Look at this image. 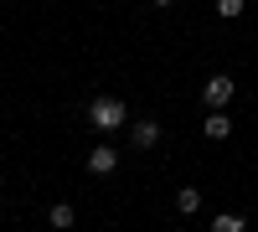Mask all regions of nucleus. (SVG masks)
<instances>
[{"instance_id":"1","label":"nucleus","mask_w":258,"mask_h":232,"mask_svg":"<svg viewBox=\"0 0 258 232\" xmlns=\"http://www.w3.org/2000/svg\"><path fill=\"white\" fill-rule=\"evenodd\" d=\"M88 124H93L98 134L124 129V103H119V98H93V103H88Z\"/></svg>"},{"instance_id":"8","label":"nucleus","mask_w":258,"mask_h":232,"mask_svg":"<svg viewBox=\"0 0 258 232\" xmlns=\"http://www.w3.org/2000/svg\"><path fill=\"white\" fill-rule=\"evenodd\" d=\"M248 222L238 217V212H222V217H212V232H243Z\"/></svg>"},{"instance_id":"9","label":"nucleus","mask_w":258,"mask_h":232,"mask_svg":"<svg viewBox=\"0 0 258 232\" xmlns=\"http://www.w3.org/2000/svg\"><path fill=\"white\" fill-rule=\"evenodd\" d=\"M212 6H217V16H222V21H232V16H243L248 0H212Z\"/></svg>"},{"instance_id":"6","label":"nucleus","mask_w":258,"mask_h":232,"mask_svg":"<svg viewBox=\"0 0 258 232\" xmlns=\"http://www.w3.org/2000/svg\"><path fill=\"white\" fill-rule=\"evenodd\" d=\"M176 212H181V217L202 212V191H197V186H181V196H176Z\"/></svg>"},{"instance_id":"2","label":"nucleus","mask_w":258,"mask_h":232,"mask_svg":"<svg viewBox=\"0 0 258 232\" xmlns=\"http://www.w3.org/2000/svg\"><path fill=\"white\" fill-rule=\"evenodd\" d=\"M232 93H238V83H232L227 72H212V78L202 83V98L212 103V109H227V103H232Z\"/></svg>"},{"instance_id":"7","label":"nucleus","mask_w":258,"mask_h":232,"mask_svg":"<svg viewBox=\"0 0 258 232\" xmlns=\"http://www.w3.org/2000/svg\"><path fill=\"white\" fill-rule=\"evenodd\" d=\"M47 217H52V227H57V232H68V227L78 222V212H73L68 201H52V212H47Z\"/></svg>"},{"instance_id":"5","label":"nucleus","mask_w":258,"mask_h":232,"mask_svg":"<svg viewBox=\"0 0 258 232\" xmlns=\"http://www.w3.org/2000/svg\"><path fill=\"white\" fill-rule=\"evenodd\" d=\"M202 129H207V139H227V134H232V119H227V109H212V119L202 124Z\"/></svg>"},{"instance_id":"4","label":"nucleus","mask_w":258,"mask_h":232,"mask_svg":"<svg viewBox=\"0 0 258 232\" xmlns=\"http://www.w3.org/2000/svg\"><path fill=\"white\" fill-rule=\"evenodd\" d=\"M114 165H119V150H109V144H98V150L88 155V171H93V176H109Z\"/></svg>"},{"instance_id":"10","label":"nucleus","mask_w":258,"mask_h":232,"mask_svg":"<svg viewBox=\"0 0 258 232\" xmlns=\"http://www.w3.org/2000/svg\"><path fill=\"white\" fill-rule=\"evenodd\" d=\"M155 6H176V0H155Z\"/></svg>"},{"instance_id":"3","label":"nucleus","mask_w":258,"mask_h":232,"mask_svg":"<svg viewBox=\"0 0 258 232\" xmlns=\"http://www.w3.org/2000/svg\"><path fill=\"white\" fill-rule=\"evenodd\" d=\"M129 139H135L140 150H155V144H160V124H155V119H140L135 129H129Z\"/></svg>"}]
</instances>
